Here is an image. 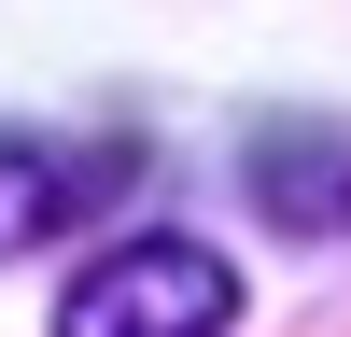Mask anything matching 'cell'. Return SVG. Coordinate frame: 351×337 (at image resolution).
Instances as JSON below:
<instances>
[{
    "mask_svg": "<svg viewBox=\"0 0 351 337\" xmlns=\"http://www.w3.org/2000/svg\"><path fill=\"white\" fill-rule=\"evenodd\" d=\"M253 168H267V211L281 225H337L351 211V127H267Z\"/></svg>",
    "mask_w": 351,
    "mask_h": 337,
    "instance_id": "obj_3",
    "label": "cell"
},
{
    "mask_svg": "<svg viewBox=\"0 0 351 337\" xmlns=\"http://www.w3.org/2000/svg\"><path fill=\"white\" fill-rule=\"evenodd\" d=\"M225 323H239V281L197 239H127L56 295V337H225Z\"/></svg>",
    "mask_w": 351,
    "mask_h": 337,
    "instance_id": "obj_1",
    "label": "cell"
},
{
    "mask_svg": "<svg viewBox=\"0 0 351 337\" xmlns=\"http://www.w3.org/2000/svg\"><path fill=\"white\" fill-rule=\"evenodd\" d=\"M112 183H127V140H14L0 127V267L43 253L56 225H84Z\"/></svg>",
    "mask_w": 351,
    "mask_h": 337,
    "instance_id": "obj_2",
    "label": "cell"
}]
</instances>
